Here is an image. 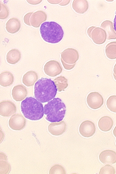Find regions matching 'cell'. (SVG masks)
Masks as SVG:
<instances>
[{"label": "cell", "mask_w": 116, "mask_h": 174, "mask_svg": "<svg viewBox=\"0 0 116 174\" xmlns=\"http://www.w3.org/2000/svg\"><path fill=\"white\" fill-rule=\"evenodd\" d=\"M57 89L51 79L41 78L36 82L34 86V96L41 103L49 102L56 96Z\"/></svg>", "instance_id": "cell-1"}, {"label": "cell", "mask_w": 116, "mask_h": 174, "mask_svg": "<svg viewBox=\"0 0 116 174\" xmlns=\"http://www.w3.org/2000/svg\"><path fill=\"white\" fill-rule=\"evenodd\" d=\"M66 124L64 121L50 124L48 127V131L52 135L59 136L63 134L66 129Z\"/></svg>", "instance_id": "cell-15"}, {"label": "cell", "mask_w": 116, "mask_h": 174, "mask_svg": "<svg viewBox=\"0 0 116 174\" xmlns=\"http://www.w3.org/2000/svg\"><path fill=\"white\" fill-rule=\"evenodd\" d=\"M53 81L59 92L64 91L68 86V80L63 76L61 75L55 78Z\"/></svg>", "instance_id": "cell-24"}, {"label": "cell", "mask_w": 116, "mask_h": 174, "mask_svg": "<svg viewBox=\"0 0 116 174\" xmlns=\"http://www.w3.org/2000/svg\"><path fill=\"white\" fill-rule=\"evenodd\" d=\"M107 108L111 112L116 113V95L110 96L106 101Z\"/></svg>", "instance_id": "cell-25"}, {"label": "cell", "mask_w": 116, "mask_h": 174, "mask_svg": "<svg viewBox=\"0 0 116 174\" xmlns=\"http://www.w3.org/2000/svg\"><path fill=\"white\" fill-rule=\"evenodd\" d=\"M63 0H47V1L49 3L53 4H59V3L61 2Z\"/></svg>", "instance_id": "cell-31"}, {"label": "cell", "mask_w": 116, "mask_h": 174, "mask_svg": "<svg viewBox=\"0 0 116 174\" xmlns=\"http://www.w3.org/2000/svg\"><path fill=\"white\" fill-rule=\"evenodd\" d=\"M21 26L19 20L16 18L9 19L5 24V29L9 33L14 34L20 30Z\"/></svg>", "instance_id": "cell-17"}, {"label": "cell", "mask_w": 116, "mask_h": 174, "mask_svg": "<svg viewBox=\"0 0 116 174\" xmlns=\"http://www.w3.org/2000/svg\"><path fill=\"white\" fill-rule=\"evenodd\" d=\"M72 7L77 13L83 14L88 10V3L86 0H74L72 2Z\"/></svg>", "instance_id": "cell-20"}, {"label": "cell", "mask_w": 116, "mask_h": 174, "mask_svg": "<svg viewBox=\"0 0 116 174\" xmlns=\"http://www.w3.org/2000/svg\"><path fill=\"white\" fill-rule=\"evenodd\" d=\"M33 13V12H28L23 17L24 23L27 25L31 26L30 23V16Z\"/></svg>", "instance_id": "cell-29"}, {"label": "cell", "mask_w": 116, "mask_h": 174, "mask_svg": "<svg viewBox=\"0 0 116 174\" xmlns=\"http://www.w3.org/2000/svg\"><path fill=\"white\" fill-rule=\"evenodd\" d=\"M21 110L24 117L31 120H38L44 115V108L41 103L32 96L26 97L20 105Z\"/></svg>", "instance_id": "cell-2"}, {"label": "cell", "mask_w": 116, "mask_h": 174, "mask_svg": "<svg viewBox=\"0 0 116 174\" xmlns=\"http://www.w3.org/2000/svg\"><path fill=\"white\" fill-rule=\"evenodd\" d=\"M115 170L114 168L109 165H106L102 167L99 173V174H115Z\"/></svg>", "instance_id": "cell-26"}, {"label": "cell", "mask_w": 116, "mask_h": 174, "mask_svg": "<svg viewBox=\"0 0 116 174\" xmlns=\"http://www.w3.org/2000/svg\"><path fill=\"white\" fill-rule=\"evenodd\" d=\"M0 114L2 117H10L16 111L15 105L10 101L4 100L0 103Z\"/></svg>", "instance_id": "cell-11"}, {"label": "cell", "mask_w": 116, "mask_h": 174, "mask_svg": "<svg viewBox=\"0 0 116 174\" xmlns=\"http://www.w3.org/2000/svg\"><path fill=\"white\" fill-rule=\"evenodd\" d=\"M70 0H63L62 2L59 4L61 6H65L68 5L70 2Z\"/></svg>", "instance_id": "cell-32"}, {"label": "cell", "mask_w": 116, "mask_h": 174, "mask_svg": "<svg viewBox=\"0 0 116 174\" xmlns=\"http://www.w3.org/2000/svg\"><path fill=\"white\" fill-rule=\"evenodd\" d=\"M14 80V76L10 71H5L0 74V84L2 86L6 87L10 86L13 84Z\"/></svg>", "instance_id": "cell-22"}, {"label": "cell", "mask_w": 116, "mask_h": 174, "mask_svg": "<svg viewBox=\"0 0 116 174\" xmlns=\"http://www.w3.org/2000/svg\"><path fill=\"white\" fill-rule=\"evenodd\" d=\"M87 33L89 37L96 44H102L106 41V33L105 30L101 28L92 26L88 29Z\"/></svg>", "instance_id": "cell-6"}, {"label": "cell", "mask_w": 116, "mask_h": 174, "mask_svg": "<svg viewBox=\"0 0 116 174\" xmlns=\"http://www.w3.org/2000/svg\"><path fill=\"white\" fill-rule=\"evenodd\" d=\"M38 79V75L36 72L32 70L26 72L22 78L23 83L27 87L33 85Z\"/></svg>", "instance_id": "cell-19"}, {"label": "cell", "mask_w": 116, "mask_h": 174, "mask_svg": "<svg viewBox=\"0 0 116 174\" xmlns=\"http://www.w3.org/2000/svg\"><path fill=\"white\" fill-rule=\"evenodd\" d=\"M88 106L91 109L96 110L100 108L104 103V99L98 92H93L89 93L86 99Z\"/></svg>", "instance_id": "cell-8"}, {"label": "cell", "mask_w": 116, "mask_h": 174, "mask_svg": "<svg viewBox=\"0 0 116 174\" xmlns=\"http://www.w3.org/2000/svg\"><path fill=\"white\" fill-rule=\"evenodd\" d=\"M28 92L26 87L22 85L14 86L12 91L13 99L17 102H19L24 99L27 95Z\"/></svg>", "instance_id": "cell-14"}, {"label": "cell", "mask_w": 116, "mask_h": 174, "mask_svg": "<svg viewBox=\"0 0 116 174\" xmlns=\"http://www.w3.org/2000/svg\"><path fill=\"white\" fill-rule=\"evenodd\" d=\"M44 114L46 120L51 123L59 122L64 117L66 109L65 104L59 98H55L45 105Z\"/></svg>", "instance_id": "cell-4"}, {"label": "cell", "mask_w": 116, "mask_h": 174, "mask_svg": "<svg viewBox=\"0 0 116 174\" xmlns=\"http://www.w3.org/2000/svg\"><path fill=\"white\" fill-rule=\"evenodd\" d=\"M113 134L115 137H116V126L115 127L113 131Z\"/></svg>", "instance_id": "cell-35"}, {"label": "cell", "mask_w": 116, "mask_h": 174, "mask_svg": "<svg viewBox=\"0 0 116 174\" xmlns=\"http://www.w3.org/2000/svg\"><path fill=\"white\" fill-rule=\"evenodd\" d=\"M105 53L108 58L112 60L116 59V41L110 42L106 45Z\"/></svg>", "instance_id": "cell-23"}, {"label": "cell", "mask_w": 116, "mask_h": 174, "mask_svg": "<svg viewBox=\"0 0 116 174\" xmlns=\"http://www.w3.org/2000/svg\"><path fill=\"white\" fill-rule=\"evenodd\" d=\"M96 131V127L94 123L89 120L83 121L80 124L79 132L81 135L85 137H92Z\"/></svg>", "instance_id": "cell-10"}, {"label": "cell", "mask_w": 116, "mask_h": 174, "mask_svg": "<svg viewBox=\"0 0 116 174\" xmlns=\"http://www.w3.org/2000/svg\"><path fill=\"white\" fill-rule=\"evenodd\" d=\"M100 26L105 31L107 40L116 39V32L114 29L112 22L109 20H105L101 23Z\"/></svg>", "instance_id": "cell-16"}, {"label": "cell", "mask_w": 116, "mask_h": 174, "mask_svg": "<svg viewBox=\"0 0 116 174\" xmlns=\"http://www.w3.org/2000/svg\"><path fill=\"white\" fill-rule=\"evenodd\" d=\"M115 143H116V140H115Z\"/></svg>", "instance_id": "cell-36"}, {"label": "cell", "mask_w": 116, "mask_h": 174, "mask_svg": "<svg viewBox=\"0 0 116 174\" xmlns=\"http://www.w3.org/2000/svg\"><path fill=\"white\" fill-rule=\"evenodd\" d=\"M47 15L45 12L42 10H38L34 12L30 19L31 25L35 28L39 27L41 24L45 21Z\"/></svg>", "instance_id": "cell-12"}, {"label": "cell", "mask_w": 116, "mask_h": 174, "mask_svg": "<svg viewBox=\"0 0 116 174\" xmlns=\"http://www.w3.org/2000/svg\"><path fill=\"white\" fill-rule=\"evenodd\" d=\"M21 58V53L18 49L14 48L10 50L6 55L7 62L11 64H15L18 63Z\"/></svg>", "instance_id": "cell-21"}, {"label": "cell", "mask_w": 116, "mask_h": 174, "mask_svg": "<svg viewBox=\"0 0 116 174\" xmlns=\"http://www.w3.org/2000/svg\"><path fill=\"white\" fill-rule=\"evenodd\" d=\"M63 70L62 67L58 61L51 60L47 62L45 64L43 70L47 75L54 77L60 74Z\"/></svg>", "instance_id": "cell-7"}, {"label": "cell", "mask_w": 116, "mask_h": 174, "mask_svg": "<svg viewBox=\"0 0 116 174\" xmlns=\"http://www.w3.org/2000/svg\"><path fill=\"white\" fill-rule=\"evenodd\" d=\"M115 16L114 19V29L116 32V11L115 12Z\"/></svg>", "instance_id": "cell-34"}, {"label": "cell", "mask_w": 116, "mask_h": 174, "mask_svg": "<svg viewBox=\"0 0 116 174\" xmlns=\"http://www.w3.org/2000/svg\"><path fill=\"white\" fill-rule=\"evenodd\" d=\"M99 158L102 163L113 164L116 163V152L111 150H106L100 154Z\"/></svg>", "instance_id": "cell-13"}, {"label": "cell", "mask_w": 116, "mask_h": 174, "mask_svg": "<svg viewBox=\"0 0 116 174\" xmlns=\"http://www.w3.org/2000/svg\"><path fill=\"white\" fill-rule=\"evenodd\" d=\"M113 124V121L110 117L104 116L99 120L98 125L101 130L104 132H107L112 128Z\"/></svg>", "instance_id": "cell-18"}, {"label": "cell", "mask_w": 116, "mask_h": 174, "mask_svg": "<svg viewBox=\"0 0 116 174\" xmlns=\"http://www.w3.org/2000/svg\"><path fill=\"white\" fill-rule=\"evenodd\" d=\"M113 75L114 79L116 81V63L114 65L113 68Z\"/></svg>", "instance_id": "cell-33"}, {"label": "cell", "mask_w": 116, "mask_h": 174, "mask_svg": "<svg viewBox=\"0 0 116 174\" xmlns=\"http://www.w3.org/2000/svg\"><path fill=\"white\" fill-rule=\"evenodd\" d=\"M64 168L61 165L56 164L52 166L50 169L49 174H66Z\"/></svg>", "instance_id": "cell-27"}, {"label": "cell", "mask_w": 116, "mask_h": 174, "mask_svg": "<svg viewBox=\"0 0 116 174\" xmlns=\"http://www.w3.org/2000/svg\"><path fill=\"white\" fill-rule=\"evenodd\" d=\"M79 57L77 50L72 48H68L61 53L60 60L64 68L67 70H70L75 66Z\"/></svg>", "instance_id": "cell-5"}, {"label": "cell", "mask_w": 116, "mask_h": 174, "mask_svg": "<svg viewBox=\"0 0 116 174\" xmlns=\"http://www.w3.org/2000/svg\"><path fill=\"white\" fill-rule=\"evenodd\" d=\"M42 1L40 0H26V1L29 4L31 5H37L40 3Z\"/></svg>", "instance_id": "cell-30"}, {"label": "cell", "mask_w": 116, "mask_h": 174, "mask_svg": "<svg viewBox=\"0 0 116 174\" xmlns=\"http://www.w3.org/2000/svg\"><path fill=\"white\" fill-rule=\"evenodd\" d=\"M39 31L43 39L45 41L51 44L59 43L64 36L62 27L54 21L44 22L41 24Z\"/></svg>", "instance_id": "cell-3"}, {"label": "cell", "mask_w": 116, "mask_h": 174, "mask_svg": "<svg viewBox=\"0 0 116 174\" xmlns=\"http://www.w3.org/2000/svg\"><path fill=\"white\" fill-rule=\"evenodd\" d=\"M0 19H5L8 17L9 11L7 6L5 4L0 3Z\"/></svg>", "instance_id": "cell-28"}, {"label": "cell", "mask_w": 116, "mask_h": 174, "mask_svg": "<svg viewBox=\"0 0 116 174\" xmlns=\"http://www.w3.org/2000/svg\"><path fill=\"white\" fill-rule=\"evenodd\" d=\"M26 123V119L20 114L13 115L9 121V125L12 129L15 130H20L25 127Z\"/></svg>", "instance_id": "cell-9"}]
</instances>
